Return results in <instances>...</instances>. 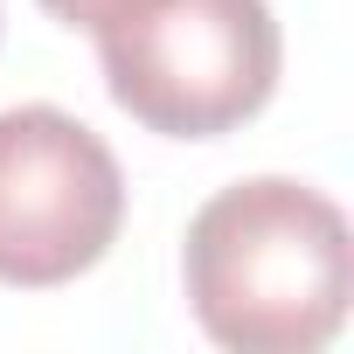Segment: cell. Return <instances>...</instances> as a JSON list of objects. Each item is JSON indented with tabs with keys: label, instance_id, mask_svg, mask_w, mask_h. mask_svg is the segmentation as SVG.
<instances>
[{
	"label": "cell",
	"instance_id": "cell-1",
	"mask_svg": "<svg viewBox=\"0 0 354 354\" xmlns=\"http://www.w3.org/2000/svg\"><path fill=\"white\" fill-rule=\"evenodd\" d=\"M181 285L216 347L313 354L347 326L354 236L333 195L257 174L209 195L181 243Z\"/></svg>",
	"mask_w": 354,
	"mask_h": 354
},
{
	"label": "cell",
	"instance_id": "cell-2",
	"mask_svg": "<svg viewBox=\"0 0 354 354\" xmlns=\"http://www.w3.org/2000/svg\"><path fill=\"white\" fill-rule=\"evenodd\" d=\"M91 35L111 104L160 139L250 125L285 70L271 0H118Z\"/></svg>",
	"mask_w": 354,
	"mask_h": 354
},
{
	"label": "cell",
	"instance_id": "cell-3",
	"mask_svg": "<svg viewBox=\"0 0 354 354\" xmlns=\"http://www.w3.org/2000/svg\"><path fill=\"white\" fill-rule=\"evenodd\" d=\"M125 230L118 153L63 104L0 111V285L56 292Z\"/></svg>",
	"mask_w": 354,
	"mask_h": 354
},
{
	"label": "cell",
	"instance_id": "cell-4",
	"mask_svg": "<svg viewBox=\"0 0 354 354\" xmlns=\"http://www.w3.org/2000/svg\"><path fill=\"white\" fill-rule=\"evenodd\" d=\"M42 8H49L63 28H97V21L118 8V0H42Z\"/></svg>",
	"mask_w": 354,
	"mask_h": 354
}]
</instances>
